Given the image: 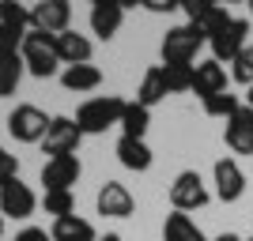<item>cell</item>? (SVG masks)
I'll list each match as a JSON object with an SVG mask.
<instances>
[{"mask_svg":"<svg viewBox=\"0 0 253 241\" xmlns=\"http://www.w3.org/2000/svg\"><path fill=\"white\" fill-rule=\"evenodd\" d=\"M121 113H125V98H117V95L87 98V102L76 109V128H80L84 136H102L106 128L121 125Z\"/></svg>","mask_w":253,"mask_h":241,"instance_id":"1","label":"cell"},{"mask_svg":"<svg viewBox=\"0 0 253 241\" xmlns=\"http://www.w3.org/2000/svg\"><path fill=\"white\" fill-rule=\"evenodd\" d=\"M19 57H23V68H27L34 79H49V75H57V68H61V57H57L53 34L31 31L19 42Z\"/></svg>","mask_w":253,"mask_h":241,"instance_id":"2","label":"cell"},{"mask_svg":"<svg viewBox=\"0 0 253 241\" xmlns=\"http://www.w3.org/2000/svg\"><path fill=\"white\" fill-rule=\"evenodd\" d=\"M208 45V38H204L197 27H189V23H181V27H170L167 34H163V64H193L197 61V53Z\"/></svg>","mask_w":253,"mask_h":241,"instance_id":"3","label":"cell"},{"mask_svg":"<svg viewBox=\"0 0 253 241\" xmlns=\"http://www.w3.org/2000/svg\"><path fill=\"white\" fill-rule=\"evenodd\" d=\"M211 200L208 185H204V177L197 173V170H181L178 177H174V185H170V207L174 211H201L204 204Z\"/></svg>","mask_w":253,"mask_h":241,"instance_id":"4","label":"cell"},{"mask_svg":"<svg viewBox=\"0 0 253 241\" xmlns=\"http://www.w3.org/2000/svg\"><path fill=\"white\" fill-rule=\"evenodd\" d=\"M49 121L53 117H45L38 105L23 102V105H15L8 113V132L19 139V143H42L45 132H49Z\"/></svg>","mask_w":253,"mask_h":241,"instance_id":"5","label":"cell"},{"mask_svg":"<svg viewBox=\"0 0 253 241\" xmlns=\"http://www.w3.org/2000/svg\"><path fill=\"white\" fill-rule=\"evenodd\" d=\"M208 45H211V61L231 64L234 57L250 45V19H238V15H234V19L227 23L215 38H208Z\"/></svg>","mask_w":253,"mask_h":241,"instance_id":"6","label":"cell"},{"mask_svg":"<svg viewBox=\"0 0 253 241\" xmlns=\"http://www.w3.org/2000/svg\"><path fill=\"white\" fill-rule=\"evenodd\" d=\"M181 8L189 15V27H197L204 38H215V34L234 19L223 4H211V0H181Z\"/></svg>","mask_w":253,"mask_h":241,"instance_id":"7","label":"cell"},{"mask_svg":"<svg viewBox=\"0 0 253 241\" xmlns=\"http://www.w3.org/2000/svg\"><path fill=\"white\" fill-rule=\"evenodd\" d=\"M84 143V132L76 128V117H53L49 121V132H45L42 147L49 158H64V155H76Z\"/></svg>","mask_w":253,"mask_h":241,"instance_id":"8","label":"cell"},{"mask_svg":"<svg viewBox=\"0 0 253 241\" xmlns=\"http://www.w3.org/2000/svg\"><path fill=\"white\" fill-rule=\"evenodd\" d=\"M68 23H72V4L68 0H42V4H34L31 8V31L38 34H64L68 31Z\"/></svg>","mask_w":253,"mask_h":241,"instance_id":"9","label":"cell"},{"mask_svg":"<svg viewBox=\"0 0 253 241\" xmlns=\"http://www.w3.org/2000/svg\"><path fill=\"white\" fill-rule=\"evenodd\" d=\"M211 181H215V196H219L223 204H238L242 192H246V173H242V166H238L234 158H215Z\"/></svg>","mask_w":253,"mask_h":241,"instance_id":"10","label":"cell"},{"mask_svg":"<svg viewBox=\"0 0 253 241\" xmlns=\"http://www.w3.org/2000/svg\"><path fill=\"white\" fill-rule=\"evenodd\" d=\"M84 166H80V155H64V158H49L42 166V185L45 192H72V185L80 181Z\"/></svg>","mask_w":253,"mask_h":241,"instance_id":"11","label":"cell"},{"mask_svg":"<svg viewBox=\"0 0 253 241\" xmlns=\"http://www.w3.org/2000/svg\"><path fill=\"white\" fill-rule=\"evenodd\" d=\"M23 72H27V68H23V57H19V42L8 38L4 27H0V98H4V95H15Z\"/></svg>","mask_w":253,"mask_h":241,"instance_id":"12","label":"cell"},{"mask_svg":"<svg viewBox=\"0 0 253 241\" xmlns=\"http://www.w3.org/2000/svg\"><path fill=\"white\" fill-rule=\"evenodd\" d=\"M34 207H38V196L31 192V185H23L19 177L0 185V215H8V219H31Z\"/></svg>","mask_w":253,"mask_h":241,"instance_id":"13","label":"cell"},{"mask_svg":"<svg viewBox=\"0 0 253 241\" xmlns=\"http://www.w3.org/2000/svg\"><path fill=\"white\" fill-rule=\"evenodd\" d=\"M95 207L106 219H128V215L136 211V200H132V192H128L121 181H106L102 189H98V196H95Z\"/></svg>","mask_w":253,"mask_h":241,"instance_id":"14","label":"cell"},{"mask_svg":"<svg viewBox=\"0 0 253 241\" xmlns=\"http://www.w3.org/2000/svg\"><path fill=\"white\" fill-rule=\"evenodd\" d=\"M125 23V0H95L91 4V34L110 42Z\"/></svg>","mask_w":253,"mask_h":241,"instance_id":"15","label":"cell"},{"mask_svg":"<svg viewBox=\"0 0 253 241\" xmlns=\"http://www.w3.org/2000/svg\"><path fill=\"white\" fill-rule=\"evenodd\" d=\"M223 143L231 147L234 155H253V109L250 105H242V109L223 125Z\"/></svg>","mask_w":253,"mask_h":241,"instance_id":"16","label":"cell"},{"mask_svg":"<svg viewBox=\"0 0 253 241\" xmlns=\"http://www.w3.org/2000/svg\"><path fill=\"white\" fill-rule=\"evenodd\" d=\"M223 91H227V68L219 61L208 57V61L193 64V95H201V102L211 95H223Z\"/></svg>","mask_w":253,"mask_h":241,"instance_id":"17","label":"cell"},{"mask_svg":"<svg viewBox=\"0 0 253 241\" xmlns=\"http://www.w3.org/2000/svg\"><path fill=\"white\" fill-rule=\"evenodd\" d=\"M53 45H57V57H61L64 68H76V64H91V38H84V34H76L72 27L64 34H57L53 38Z\"/></svg>","mask_w":253,"mask_h":241,"instance_id":"18","label":"cell"},{"mask_svg":"<svg viewBox=\"0 0 253 241\" xmlns=\"http://www.w3.org/2000/svg\"><path fill=\"white\" fill-rule=\"evenodd\" d=\"M114 155H117V162H121L125 170H132V173L151 170V147H148V139L121 136V139H117V147H114Z\"/></svg>","mask_w":253,"mask_h":241,"instance_id":"19","label":"cell"},{"mask_svg":"<svg viewBox=\"0 0 253 241\" xmlns=\"http://www.w3.org/2000/svg\"><path fill=\"white\" fill-rule=\"evenodd\" d=\"M0 27H4L8 38L23 42V38L31 34V8H23L15 0H0Z\"/></svg>","mask_w":253,"mask_h":241,"instance_id":"20","label":"cell"},{"mask_svg":"<svg viewBox=\"0 0 253 241\" xmlns=\"http://www.w3.org/2000/svg\"><path fill=\"white\" fill-rule=\"evenodd\" d=\"M163 241H208V238L185 211H170L163 222Z\"/></svg>","mask_w":253,"mask_h":241,"instance_id":"21","label":"cell"},{"mask_svg":"<svg viewBox=\"0 0 253 241\" xmlns=\"http://www.w3.org/2000/svg\"><path fill=\"white\" fill-rule=\"evenodd\" d=\"M53 241H98L95 226L87 219H80V215H68V219H57L53 222V230H49Z\"/></svg>","mask_w":253,"mask_h":241,"instance_id":"22","label":"cell"},{"mask_svg":"<svg viewBox=\"0 0 253 241\" xmlns=\"http://www.w3.org/2000/svg\"><path fill=\"white\" fill-rule=\"evenodd\" d=\"M167 95H170V91H167V79H163V64H155V68H148V72H144V79H140L136 102L144 105V109H151V105H159Z\"/></svg>","mask_w":253,"mask_h":241,"instance_id":"23","label":"cell"},{"mask_svg":"<svg viewBox=\"0 0 253 241\" xmlns=\"http://www.w3.org/2000/svg\"><path fill=\"white\" fill-rule=\"evenodd\" d=\"M98 83H102V72H98L95 64H76V68H64L61 72V87L64 91H76V95L95 91Z\"/></svg>","mask_w":253,"mask_h":241,"instance_id":"24","label":"cell"},{"mask_svg":"<svg viewBox=\"0 0 253 241\" xmlns=\"http://www.w3.org/2000/svg\"><path fill=\"white\" fill-rule=\"evenodd\" d=\"M121 136L128 139H144L151 128V109H144L140 102H125V113H121Z\"/></svg>","mask_w":253,"mask_h":241,"instance_id":"25","label":"cell"},{"mask_svg":"<svg viewBox=\"0 0 253 241\" xmlns=\"http://www.w3.org/2000/svg\"><path fill=\"white\" fill-rule=\"evenodd\" d=\"M242 95H234V91H223V95H211L204 98V113L208 117H219V121H231L238 109H242Z\"/></svg>","mask_w":253,"mask_h":241,"instance_id":"26","label":"cell"},{"mask_svg":"<svg viewBox=\"0 0 253 241\" xmlns=\"http://www.w3.org/2000/svg\"><path fill=\"white\" fill-rule=\"evenodd\" d=\"M163 79L170 95H185L193 91V64H163Z\"/></svg>","mask_w":253,"mask_h":241,"instance_id":"27","label":"cell"},{"mask_svg":"<svg viewBox=\"0 0 253 241\" xmlns=\"http://www.w3.org/2000/svg\"><path fill=\"white\" fill-rule=\"evenodd\" d=\"M42 207H45V215H53V222L68 219V215H76V196L72 192H45Z\"/></svg>","mask_w":253,"mask_h":241,"instance_id":"28","label":"cell"},{"mask_svg":"<svg viewBox=\"0 0 253 241\" xmlns=\"http://www.w3.org/2000/svg\"><path fill=\"white\" fill-rule=\"evenodd\" d=\"M231 79H234V83H242L246 91L253 87V42L231 61Z\"/></svg>","mask_w":253,"mask_h":241,"instance_id":"29","label":"cell"},{"mask_svg":"<svg viewBox=\"0 0 253 241\" xmlns=\"http://www.w3.org/2000/svg\"><path fill=\"white\" fill-rule=\"evenodd\" d=\"M15 177H19V158L11 155L8 147H0V185H8Z\"/></svg>","mask_w":253,"mask_h":241,"instance_id":"30","label":"cell"},{"mask_svg":"<svg viewBox=\"0 0 253 241\" xmlns=\"http://www.w3.org/2000/svg\"><path fill=\"white\" fill-rule=\"evenodd\" d=\"M15 241H53V238L42 230V226H27V230L15 234Z\"/></svg>","mask_w":253,"mask_h":241,"instance_id":"31","label":"cell"},{"mask_svg":"<svg viewBox=\"0 0 253 241\" xmlns=\"http://www.w3.org/2000/svg\"><path fill=\"white\" fill-rule=\"evenodd\" d=\"M144 8L148 11H174V8H181V4H174V0H144Z\"/></svg>","mask_w":253,"mask_h":241,"instance_id":"32","label":"cell"},{"mask_svg":"<svg viewBox=\"0 0 253 241\" xmlns=\"http://www.w3.org/2000/svg\"><path fill=\"white\" fill-rule=\"evenodd\" d=\"M211 241H242V238H238V234H231V230H227V234H219V238H211Z\"/></svg>","mask_w":253,"mask_h":241,"instance_id":"33","label":"cell"},{"mask_svg":"<svg viewBox=\"0 0 253 241\" xmlns=\"http://www.w3.org/2000/svg\"><path fill=\"white\" fill-rule=\"evenodd\" d=\"M98 241H121V234H106V238H98Z\"/></svg>","mask_w":253,"mask_h":241,"instance_id":"34","label":"cell"},{"mask_svg":"<svg viewBox=\"0 0 253 241\" xmlns=\"http://www.w3.org/2000/svg\"><path fill=\"white\" fill-rule=\"evenodd\" d=\"M246 105H250V109H253V87H250V91H246Z\"/></svg>","mask_w":253,"mask_h":241,"instance_id":"35","label":"cell"},{"mask_svg":"<svg viewBox=\"0 0 253 241\" xmlns=\"http://www.w3.org/2000/svg\"><path fill=\"white\" fill-rule=\"evenodd\" d=\"M0 238H4V215H0Z\"/></svg>","mask_w":253,"mask_h":241,"instance_id":"36","label":"cell"},{"mask_svg":"<svg viewBox=\"0 0 253 241\" xmlns=\"http://www.w3.org/2000/svg\"><path fill=\"white\" fill-rule=\"evenodd\" d=\"M242 241H253V234H250V238H242Z\"/></svg>","mask_w":253,"mask_h":241,"instance_id":"37","label":"cell"},{"mask_svg":"<svg viewBox=\"0 0 253 241\" xmlns=\"http://www.w3.org/2000/svg\"><path fill=\"white\" fill-rule=\"evenodd\" d=\"M250 11H253V4H250Z\"/></svg>","mask_w":253,"mask_h":241,"instance_id":"38","label":"cell"}]
</instances>
